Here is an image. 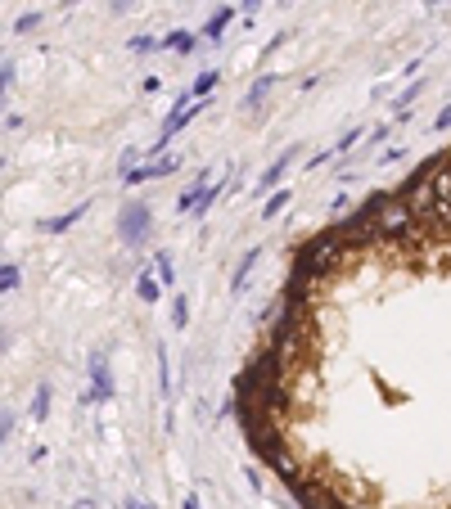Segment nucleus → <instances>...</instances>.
<instances>
[{
	"label": "nucleus",
	"mask_w": 451,
	"mask_h": 509,
	"mask_svg": "<svg viewBox=\"0 0 451 509\" xmlns=\"http://www.w3.org/2000/svg\"><path fill=\"white\" fill-rule=\"evenodd\" d=\"M185 509H199V501H194V496H190V501H185Z\"/></svg>",
	"instance_id": "22"
},
{
	"label": "nucleus",
	"mask_w": 451,
	"mask_h": 509,
	"mask_svg": "<svg viewBox=\"0 0 451 509\" xmlns=\"http://www.w3.org/2000/svg\"><path fill=\"white\" fill-rule=\"evenodd\" d=\"M433 127H438V131H447V127H451V108H443V113H438Z\"/></svg>",
	"instance_id": "19"
},
{
	"label": "nucleus",
	"mask_w": 451,
	"mask_h": 509,
	"mask_svg": "<svg viewBox=\"0 0 451 509\" xmlns=\"http://www.w3.org/2000/svg\"><path fill=\"white\" fill-rule=\"evenodd\" d=\"M81 212H86V207H72V212H64V217H55V221H45V230H68L72 221H77Z\"/></svg>",
	"instance_id": "8"
},
{
	"label": "nucleus",
	"mask_w": 451,
	"mask_h": 509,
	"mask_svg": "<svg viewBox=\"0 0 451 509\" xmlns=\"http://www.w3.org/2000/svg\"><path fill=\"white\" fill-rule=\"evenodd\" d=\"M375 230H379V239H388V244H406L411 234L420 230L416 207L406 203V194H384L379 212H375Z\"/></svg>",
	"instance_id": "2"
},
{
	"label": "nucleus",
	"mask_w": 451,
	"mask_h": 509,
	"mask_svg": "<svg viewBox=\"0 0 451 509\" xmlns=\"http://www.w3.org/2000/svg\"><path fill=\"white\" fill-rule=\"evenodd\" d=\"M212 86H217V72H203V77H199V81H194V95H208V91H212Z\"/></svg>",
	"instance_id": "14"
},
{
	"label": "nucleus",
	"mask_w": 451,
	"mask_h": 509,
	"mask_svg": "<svg viewBox=\"0 0 451 509\" xmlns=\"http://www.w3.org/2000/svg\"><path fill=\"white\" fill-rule=\"evenodd\" d=\"M167 171H176V158H163V163H149V167H140V171H127V185H140V181H149V176H167Z\"/></svg>",
	"instance_id": "5"
},
{
	"label": "nucleus",
	"mask_w": 451,
	"mask_h": 509,
	"mask_svg": "<svg viewBox=\"0 0 451 509\" xmlns=\"http://www.w3.org/2000/svg\"><path fill=\"white\" fill-rule=\"evenodd\" d=\"M185 320H190V302H185V297H176V302H172V325L185 329Z\"/></svg>",
	"instance_id": "11"
},
{
	"label": "nucleus",
	"mask_w": 451,
	"mask_h": 509,
	"mask_svg": "<svg viewBox=\"0 0 451 509\" xmlns=\"http://www.w3.org/2000/svg\"><path fill=\"white\" fill-rule=\"evenodd\" d=\"M190 118H199V108H194V104H181V108H176V113H172V122H167V127H163V135H158V149H163L167 140H172V135H176L181 127H185V122H190Z\"/></svg>",
	"instance_id": "4"
},
{
	"label": "nucleus",
	"mask_w": 451,
	"mask_h": 509,
	"mask_svg": "<svg viewBox=\"0 0 451 509\" xmlns=\"http://www.w3.org/2000/svg\"><path fill=\"white\" fill-rule=\"evenodd\" d=\"M140 293H144V302H154V297H158V284L144 275V280H140Z\"/></svg>",
	"instance_id": "17"
},
{
	"label": "nucleus",
	"mask_w": 451,
	"mask_h": 509,
	"mask_svg": "<svg viewBox=\"0 0 451 509\" xmlns=\"http://www.w3.org/2000/svg\"><path fill=\"white\" fill-rule=\"evenodd\" d=\"M122 230H127L131 239H140V234H144V207H131V212L122 217Z\"/></svg>",
	"instance_id": "7"
},
{
	"label": "nucleus",
	"mask_w": 451,
	"mask_h": 509,
	"mask_svg": "<svg viewBox=\"0 0 451 509\" xmlns=\"http://www.w3.org/2000/svg\"><path fill=\"white\" fill-rule=\"evenodd\" d=\"M158 275H163V284H172V262L167 257H158Z\"/></svg>",
	"instance_id": "18"
},
{
	"label": "nucleus",
	"mask_w": 451,
	"mask_h": 509,
	"mask_svg": "<svg viewBox=\"0 0 451 509\" xmlns=\"http://www.w3.org/2000/svg\"><path fill=\"white\" fill-rule=\"evenodd\" d=\"M230 14H235V9H222V14H217V18H212V23H208V32H212V36H217V32H222V28H226V18H230Z\"/></svg>",
	"instance_id": "15"
},
{
	"label": "nucleus",
	"mask_w": 451,
	"mask_h": 509,
	"mask_svg": "<svg viewBox=\"0 0 451 509\" xmlns=\"http://www.w3.org/2000/svg\"><path fill=\"white\" fill-rule=\"evenodd\" d=\"M190 45H194V36H190V32H172V36H167V50H176V55H185Z\"/></svg>",
	"instance_id": "10"
},
{
	"label": "nucleus",
	"mask_w": 451,
	"mask_h": 509,
	"mask_svg": "<svg viewBox=\"0 0 451 509\" xmlns=\"http://www.w3.org/2000/svg\"><path fill=\"white\" fill-rule=\"evenodd\" d=\"M253 262H258V248H253V253H249V257H244V262H239V270H235V293L244 289V280H249V270H253Z\"/></svg>",
	"instance_id": "9"
},
{
	"label": "nucleus",
	"mask_w": 451,
	"mask_h": 509,
	"mask_svg": "<svg viewBox=\"0 0 451 509\" xmlns=\"http://www.w3.org/2000/svg\"><path fill=\"white\" fill-rule=\"evenodd\" d=\"M352 257V248H348V239H343V230H325V234H316V239L298 253V270H307V275H330V270H343V266H352L348 262Z\"/></svg>",
	"instance_id": "1"
},
{
	"label": "nucleus",
	"mask_w": 451,
	"mask_h": 509,
	"mask_svg": "<svg viewBox=\"0 0 451 509\" xmlns=\"http://www.w3.org/2000/svg\"><path fill=\"white\" fill-rule=\"evenodd\" d=\"M266 464H271V469H275V474H280V478H285V482H289V487H298V474H302V460H298V455H294V451H285V446H271V451H266Z\"/></svg>",
	"instance_id": "3"
},
{
	"label": "nucleus",
	"mask_w": 451,
	"mask_h": 509,
	"mask_svg": "<svg viewBox=\"0 0 451 509\" xmlns=\"http://www.w3.org/2000/svg\"><path fill=\"white\" fill-rule=\"evenodd\" d=\"M127 509H154V505H144V501H127Z\"/></svg>",
	"instance_id": "20"
},
{
	"label": "nucleus",
	"mask_w": 451,
	"mask_h": 509,
	"mask_svg": "<svg viewBox=\"0 0 451 509\" xmlns=\"http://www.w3.org/2000/svg\"><path fill=\"white\" fill-rule=\"evenodd\" d=\"M158 41H149V36H136V41H131V50H136V55H149Z\"/></svg>",
	"instance_id": "16"
},
{
	"label": "nucleus",
	"mask_w": 451,
	"mask_h": 509,
	"mask_svg": "<svg viewBox=\"0 0 451 509\" xmlns=\"http://www.w3.org/2000/svg\"><path fill=\"white\" fill-rule=\"evenodd\" d=\"M289 163H294V149H289V154H280L275 163H271V167L262 171V190H271V185H280V176H285V171H289Z\"/></svg>",
	"instance_id": "6"
},
{
	"label": "nucleus",
	"mask_w": 451,
	"mask_h": 509,
	"mask_svg": "<svg viewBox=\"0 0 451 509\" xmlns=\"http://www.w3.org/2000/svg\"><path fill=\"white\" fill-rule=\"evenodd\" d=\"M72 509H95V501H77V505H72Z\"/></svg>",
	"instance_id": "21"
},
{
	"label": "nucleus",
	"mask_w": 451,
	"mask_h": 509,
	"mask_svg": "<svg viewBox=\"0 0 451 509\" xmlns=\"http://www.w3.org/2000/svg\"><path fill=\"white\" fill-rule=\"evenodd\" d=\"M45 406H50V388H36V396H32V415L41 419V415H45Z\"/></svg>",
	"instance_id": "13"
},
{
	"label": "nucleus",
	"mask_w": 451,
	"mask_h": 509,
	"mask_svg": "<svg viewBox=\"0 0 451 509\" xmlns=\"http://www.w3.org/2000/svg\"><path fill=\"white\" fill-rule=\"evenodd\" d=\"M285 203H289V190H280L275 198H266V207H262V217H266V221H271V217H275V212H280V207H285Z\"/></svg>",
	"instance_id": "12"
}]
</instances>
